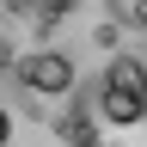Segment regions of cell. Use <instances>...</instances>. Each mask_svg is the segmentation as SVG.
Listing matches in <instances>:
<instances>
[{"mask_svg":"<svg viewBox=\"0 0 147 147\" xmlns=\"http://www.w3.org/2000/svg\"><path fill=\"white\" fill-rule=\"evenodd\" d=\"M86 110H98L104 129H141V61L123 55V61H104L98 74V98Z\"/></svg>","mask_w":147,"mask_h":147,"instance_id":"1","label":"cell"},{"mask_svg":"<svg viewBox=\"0 0 147 147\" xmlns=\"http://www.w3.org/2000/svg\"><path fill=\"white\" fill-rule=\"evenodd\" d=\"M18 80H25L31 92H74V61L61 49H37L18 61Z\"/></svg>","mask_w":147,"mask_h":147,"instance_id":"2","label":"cell"},{"mask_svg":"<svg viewBox=\"0 0 147 147\" xmlns=\"http://www.w3.org/2000/svg\"><path fill=\"white\" fill-rule=\"evenodd\" d=\"M6 135H12V117H6V110H0V147H6Z\"/></svg>","mask_w":147,"mask_h":147,"instance_id":"3","label":"cell"}]
</instances>
